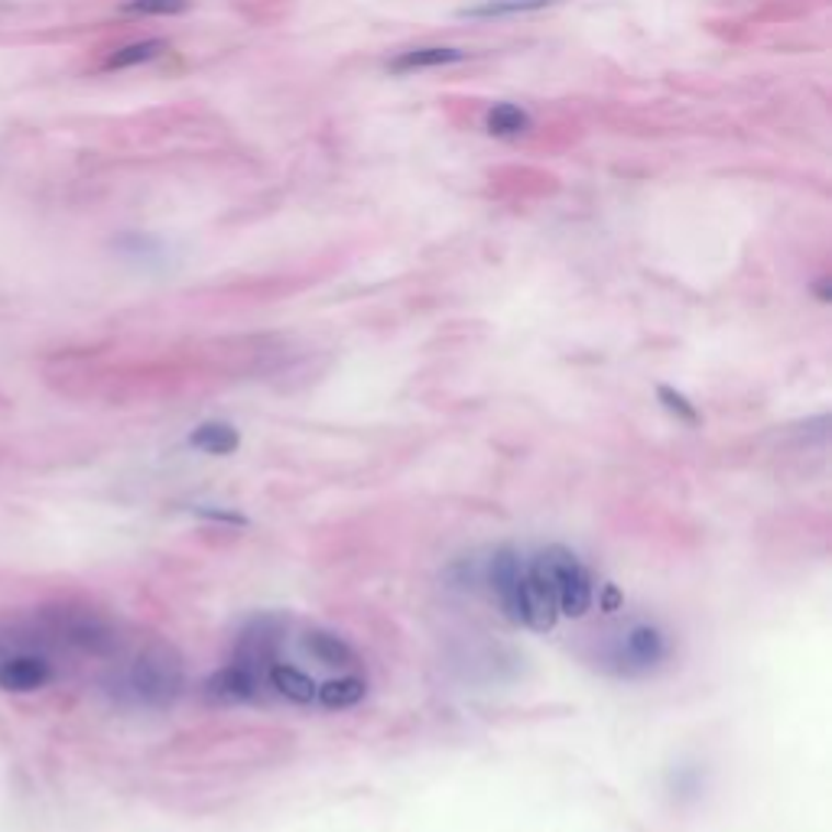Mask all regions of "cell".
Returning a JSON list of instances; mask_svg holds the SVG:
<instances>
[{
  "label": "cell",
  "instance_id": "13",
  "mask_svg": "<svg viewBox=\"0 0 832 832\" xmlns=\"http://www.w3.org/2000/svg\"><path fill=\"white\" fill-rule=\"evenodd\" d=\"M463 49H446V46H423V49H410L400 53L397 59H390V72L394 76H407V72H420V69H436V66H453V62H465Z\"/></svg>",
  "mask_w": 832,
  "mask_h": 832
},
{
  "label": "cell",
  "instance_id": "7",
  "mask_svg": "<svg viewBox=\"0 0 832 832\" xmlns=\"http://www.w3.org/2000/svg\"><path fill=\"white\" fill-rule=\"evenodd\" d=\"M264 689V680L258 673H251L248 666L228 660L225 666H218L205 683L202 693L205 699L218 703V706H241V703H258Z\"/></svg>",
  "mask_w": 832,
  "mask_h": 832
},
{
  "label": "cell",
  "instance_id": "12",
  "mask_svg": "<svg viewBox=\"0 0 832 832\" xmlns=\"http://www.w3.org/2000/svg\"><path fill=\"white\" fill-rule=\"evenodd\" d=\"M365 696H368V680L358 673H342V676H332L316 686V703L329 713L355 709Z\"/></svg>",
  "mask_w": 832,
  "mask_h": 832
},
{
  "label": "cell",
  "instance_id": "17",
  "mask_svg": "<svg viewBox=\"0 0 832 832\" xmlns=\"http://www.w3.org/2000/svg\"><path fill=\"white\" fill-rule=\"evenodd\" d=\"M114 248L124 254V258H130V261H144V264H157V261H163V241H157L153 235H121L117 241H114Z\"/></svg>",
  "mask_w": 832,
  "mask_h": 832
},
{
  "label": "cell",
  "instance_id": "10",
  "mask_svg": "<svg viewBox=\"0 0 832 832\" xmlns=\"http://www.w3.org/2000/svg\"><path fill=\"white\" fill-rule=\"evenodd\" d=\"M264 683H267V689L277 693L280 699H286V703H293V706H312V703H316V686H319V683H316L303 666L286 663L283 657L267 666Z\"/></svg>",
  "mask_w": 832,
  "mask_h": 832
},
{
  "label": "cell",
  "instance_id": "20",
  "mask_svg": "<svg viewBox=\"0 0 832 832\" xmlns=\"http://www.w3.org/2000/svg\"><path fill=\"white\" fill-rule=\"evenodd\" d=\"M189 514L212 521V524H225V527H248V517L238 514L235 508H218V504H189Z\"/></svg>",
  "mask_w": 832,
  "mask_h": 832
},
{
  "label": "cell",
  "instance_id": "8",
  "mask_svg": "<svg viewBox=\"0 0 832 832\" xmlns=\"http://www.w3.org/2000/svg\"><path fill=\"white\" fill-rule=\"evenodd\" d=\"M299 650L306 657H312L316 663L329 666V670H355L358 666L355 648L329 628H306L303 638H299Z\"/></svg>",
  "mask_w": 832,
  "mask_h": 832
},
{
  "label": "cell",
  "instance_id": "19",
  "mask_svg": "<svg viewBox=\"0 0 832 832\" xmlns=\"http://www.w3.org/2000/svg\"><path fill=\"white\" fill-rule=\"evenodd\" d=\"M124 13H147V16H173L189 10V0H127L121 3Z\"/></svg>",
  "mask_w": 832,
  "mask_h": 832
},
{
  "label": "cell",
  "instance_id": "2",
  "mask_svg": "<svg viewBox=\"0 0 832 832\" xmlns=\"http://www.w3.org/2000/svg\"><path fill=\"white\" fill-rule=\"evenodd\" d=\"M670 660V638L653 622H631L599 653V666L612 676L641 680Z\"/></svg>",
  "mask_w": 832,
  "mask_h": 832
},
{
  "label": "cell",
  "instance_id": "4",
  "mask_svg": "<svg viewBox=\"0 0 832 832\" xmlns=\"http://www.w3.org/2000/svg\"><path fill=\"white\" fill-rule=\"evenodd\" d=\"M550 569V582H554L556 612L566 618H582L592 602H595V579L585 569V562L572 554L562 544H550L547 550H540Z\"/></svg>",
  "mask_w": 832,
  "mask_h": 832
},
{
  "label": "cell",
  "instance_id": "9",
  "mask_svg": "<svg viewBox=\"0 0 832 832\" xmlns=\"http://www.w3.org/2000/svg\"><path fill=\"white\" fill-rule=\"evenodd\" d=\"M53 680V666L36 653H13L0 660V689L36 693Z\"/></svg>",
  "mask_w": 832,
  "mask_h": 832
},
{
  "label": "cell",
  "instance_id": "15",
  "mask_svg": "<svg viewBox=\"0 0 832 832\" xmlns=\"http://www.w3.org/2000/svg\"><path fill=\"white\" fill-rule=\"evenodd\" d=\"M485 127L494 137H517V134L531 130V114L517 104H494L485 114Z\"/></svg>",
  "mask_w": 832,
  "mask_h": 832
},
{
  "label": "cell",
  "instance_id": "6",
  "mask_svg": "<svg viewBox=\"0 0 832 832\" xmlns=\"http://www.w3.org/2000/svg\"><path fill=\"white\" fill-rule=\"evenodd\" d=\"M286 631H289V618L280 615V612H261L254 618H248L235 638V650H231V660L248 666L251 673H258L261 680L267 676V666L280 660V648L286 641ZM267 686V683H264Z\"/></svg>",
  "mask_w": 832,
  "mask_h": 832
},
{
  "label": "cell",
  "instance_id": "1",
  "mask_svg": "<svg viewBox=\"0 0 832 832\" xmlns=\"http://www.w3.org/2000/svg\"><path fill=\"white\" fill-rule=\"evenodd\" d=\"M121 689L127 699L147 706V709H167L173 706L185 689L183 653L153 638L130 657V663L121 673Z\"/></svg>",
  "mask_w": 832,
  "mask_h": 832
},
{
  "label": "cell",
  "instance_id": "5",
  "mask_svg": "<svg viewBox=\"0 0 832 832\" xmlns=\"http://www.w3.org/2000/svg\"><path fill=\"white\" fill-rule=\"evenodd\" d=\"M53 638L76 650H86L92 657H111L117 650V631L114 625L89 608H49L43 615Z\"/></svg>",
  "mask_w": 832,
  "mask_h": 832
},
{
  "label": "cell",
  "instance_id": "3",
  "mask_svg": "<svg viewBox=\"0 0 832 832\" xmlns=\"http://www.w3.org/2000/svg\"><path fill=\"white\" fill-rule=\"evenodd\" d=\"M485 582L488 592L498 605V612L511 622V625H524L531 622V602H527V559L521 556L517 547L504 544L498 547L488 566H485Z\"/></svg>",
  "mask_w": 832,
  "mask_h": 832
},
{
  "label": "cell",
  "instance_id": "16",
  "mask_svg": "<svg viewBox=\"0 0 832 832\" xmlns=\"http://www.w3.org/2000/svg\"><path fill=\"white\" fill-rule=\"evenodd\" d=\"M167 53V43L163 39H144V43H130L124 49H117L114 56H107L104 69H130V66H144V62H153L157 56Z\"/></svg>",
  "mask_w": 832,
  "mask_h": 832
},
{
  "label": "cell",
  "instance_id": "14",
  "mask_svg": "<svg viewBox=\"0 0 832 832\" xmlns=\"http://www.w3.org/2000/svg\"><path fill=\"white\" fill-rule=\"evenodd\" d=\"M554 3L559 0H485L475 7H463L459 16L463 20H498V16H514V13H537Z\"/></svg>",
  "mask_w": 832,
  "mask_h": 832
},
{
  "label": "cell",
  "instance_id": "11",
  "mask_svg": "<svg viewBox=\"0 0 832 832\" xmlns=\"http://www.w3.org/2000/svg\"><path fill=\"white\" fill-rule=\"evenodd\" d=\"M185 443H189V449H195L202 456H235L241 449V433H238V426H231L225 420H208V423H198Z\"/></svg>",
  "mask_w": 832,
  "mask_h": 832
},
{
  "label": "cell",
  "instance_id": "18",
  "mask_svg": "<svg viewBox=\"0 0 832 832\" xmlns=\"http://www.w3.org/2000/svg\"><path fill=\"white\" fill-rule=\"evenodd\" d=\"M657 400H660L663 410L673 413L680 423H686V426H696V423H699V410H696L680 390H673L670 384H657Z\"/></svg>",
  "mask_w": 832,
  "mask_h": 832
}]
</instances>
